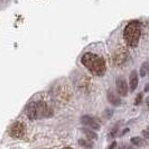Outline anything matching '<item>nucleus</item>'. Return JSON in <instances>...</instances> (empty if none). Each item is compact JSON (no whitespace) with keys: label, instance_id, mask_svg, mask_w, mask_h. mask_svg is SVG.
Wrapping results in <instances>:
<instances>
[{"label":"nucleus","instance_id":"f257e3e1","mask_svg":"<svg viewBox=\"0 0 149 149\" xmlns=\"http://www.w3.org/2000/svg\"><path fill=\"white\" fill-rule=\"evenodd\" d=\"M81 63L95 76H102L107 71L104 58L94 53H85L81 58Z\"/></svg>","mask_w":149,"mask_h":149},{"label":"nucleus","instance_id":"f03ea898","mask_svg":"<svg viewBox=\"0 0 149 149\" xmlns=\"http://www.w3.org/2000/svg\"><path fill=\"white\" fill-rule=\"evenodd\" d=\"M26 114L30 120L40 119L45 117H49L52 114V110L44 101H37V102H30L26 108Z\"/></svg>","mask_w":149,"mask_h":149},{"label":"nucleus","instance_id":"7ed1b4c3","mask_svg":"<svg viewBox=\"0 0 149 149\" xmlns=\"http://www.w3.org/2000/svg\"><path fill=\"white\" fill-rule=\"evenodd\" d=\"M140 35H141V25L140 22L136 20L129 22L123 30V39L126 44L130 47H136L138 45Z\"/></svg>","mask_w":149,"mask_h":149},{"label":"nucleus","instance_id":"20e7f679","mask_svg":"<svg viewBox=\"0 0 149 149\" xmlns=\"http://www.w3.org/2000/svg\"><path fill=\"white\" fill-rule=\"evenodd\" d=\"M116 88H117V92L120 97H126L128 94V84L123 77H117Z\"/></svg>","mask_w":149,"mask_h":149},{"label":"nucleus","instance_id":"39448f33","mask_svg":"<svg viewBox=\"0 0 149 149\" xmlns=\"http://www.w3.org/2000/svg\"><path fill=\"white\" fill-rule=\"evenodd\" d=\"M9 134H10L11 137H14V138H22V136H24V134H25V127H24V125L20 123V122L14 123L10 127Z\"/></svg>","mask_w":149,"mask_h":149},{"label":"nucleus","instance_id":"423d86ee","mask_svg":"<svg viewBox=\"0 0 149 149\" xmlns=\"http://www.w3.org/2000/svg\"><path fill=\"white\" fill-rule=\"evenodd\" d=\"M127 60H128V53L125 49H122V48L118 49L117 52L114 53V55H113V61H114V64L116 65H122Z\"/></svg>","mask_w":149,"mask_h":149},{"label":"nucleus","instance_id":"0eeeda50","mask_svg":"<svg viewBox=\"0 0 149 149\" xmlns=\"http://www.w3.org/2000/svg\"><path fill=\"white\" fill-rule=\"evenodd\" d=\"M81 122H82L84 126H88L91 129H94V130H100V123L97 122V120H94L93 118H91L89 116H84L81 119Z\"/></svg>","mask_w":149,"mask_h":149},{"label":"nucleus","instance_id":"6e6552de","mask_svg":"<svg viewBox=\"0 0 149 149\" xmlns=\"http://www.w3.org/2000/svg\"><path fill=\"white\" fill-rule=\"evenodd\" d=\"M138 86V74L136 71H132L131 74H130V79H129V88H130V91L132 92L137 89Z\"/></svg>","mask_w":149,"mask_h":149},{"label":"nucleus","instance_id":"1a4fd4ad","mask_svg":"<svg viewBox=\"0 0 149 149\" xmlns=\"http://www.w3.org/2000/svg\"><path fill=\"white\" fill-rule=\"evenodd\" d=\"M108 101H109L112 105H114V107H118V105L121 104L120 97H118L114 92H112V91H109V92H108Z\"/></svg>","mask_w":149,"mask_h":149},{"label":"nucleus","instance_id":"9d476101","mask_svg":"<svg viewBox=\"0 0 149 149\" xmlns=\"http://www.w3.org/2000/svg\"><path fill=\"white\" fill-rule=\"evenodd\" d=\"M82 131L84 132V134H85V136H86L88 138H90V139H93V140L97 139V132H94L93 130H90V129H86V128H83Z\"/></svg>","mask_w":149,"mask_h":149},{"label":"nucleus","instance_id":"9b49d317","mask_svg":"<svg viewBox=\"0 0 149 149\" xmlns=\"http://www.w3.org/2000/svg\"><path fill=\"white\" fill-rule=\"evenodd\" d=\"M131 142L134 143V146H138V147H142V146L146 145V141L142 138H139V137H132L131 138Z\"/></svg>","mask_w":149,"mask_h":149},{"label":"nucleus","instance_id":"f8f14e48","mask_svg":"<svg viewBox=\"0 0 149 149\" xmlns=\"http://www.w3.org/2000/svg\"><path fill=\"white\" fill-rule=\"evenodd\" d=\"M79 143H80L81 147H84V148L86 149H92V147H93V143L91 141H88L86 139H80Z\"/></svg>","mask_w":149,"mask_h":149},{"label":"nucleus","instance_id":"ddd939ff","mask_svg":"<svg viewBox=\"0 0 149 149\" xmlns=\"http://www.w3.org/2000/svg\"><path fill=\"white\" fill-rule=\"evenodd\" d=\"M148 68H149V65H148V63L147 62H145V63H142V65L141 67H140V76H146L147 75V72H148Z\"/></svg>","mask_w":149,"mask_h":149},{"label":"nucleus","instance_id":"4468645a","mask_svg":"<svg viewBox=\"0 0 149 149\" xmlns=\"http://www.w3.org/2000/svg\"><path fill=\"white\" fill-rule=\"evenodd\" d=\"M141 97H142V94H139V97H137V99H136V104H139L140 103Z\"/></svg>","mask_w":149,"mask_h":149},{"label":"nucleus","instance_id":"2eb2a0df","mask_svg":"<svg viewBox=\"0 0 149 149\" xmlns=\"http://www.w3.org/2000/svg\"><path fill=\"white\" fill-rule=\"evenodd\" d=\"M116 146H117V142L113 141V142L111 143V145H110V146L108 147V149H114V148H116Z\"/></svg>","mask_w":149,"mask_h":149},{"label":"nucleus","instance_id":"dca6fc26","mask_svg":"<svg viewBox=\"0 0 149 149\" xmlns=\"http://www.w3.org/2000/svg\"><path fill=\"white\" fill-rule=\"evenodd\" d=\"M142 134H143L146 138H147V137L149 138V130H148V131H146V130H145V131H142Z\"/></svg>","mask_w":149,"mask_h":149},{"label":"nucleus","instance_id":"f3484780","mask_svg":"<svg viewBox=\"0 0 149 149\" xmlns=\"http://www.w3.org/2000/svg\"><path fill=\"white\" fill-rule=\"evenodd\" d=\"M63 149H73V148H70V147H65V148H63Z\"/></svg>","mask_w":149,"mask_h":149},{"label":"nucleus","instance_id":"a211bd4d","mask_svg":"<svg viewBox=\"0 0 149 149\" xmlns=\"http://www.w3.org/2000/svg\"><path fill=\"white\" fill-rule=\"evenodd\" d=\"M148 130H149V127H148Z\"/></svg>","mask_w":149,"mask_h":149}]
</instances>
